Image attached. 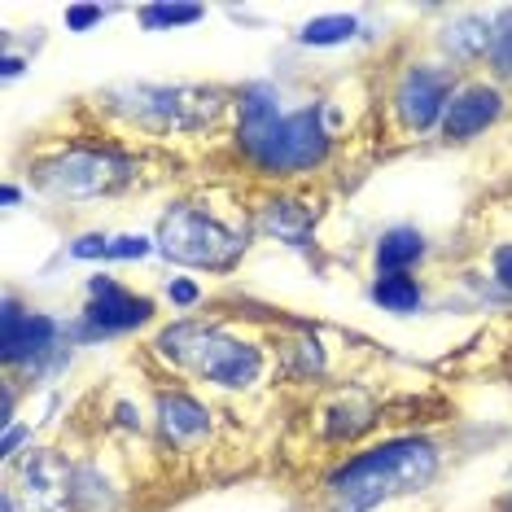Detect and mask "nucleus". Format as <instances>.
Here are the masks:
<instances>
[{"instance_id":"obj_12","label":"nucleus","mask_w":512,"mask_h":512,"mask_svg":"<svg viewBox=\"0 0 512 512\" xmlns=\"http://www.w3.org/2000/svg\"><path fill=\"white\" fill-rule=\"evenodd\" d=\"M158 429L171 447H189V442L211 434V407L193 399L189 390H162L158 394Z\"/></svg>"},{"instance_id":"obj_3","label":"nucleus","mask_w":512,"mask_h":512,"mask_svg":"<svg viewBox=\"0 0 512 512\" xmlns=\"http://www.w3.org/2000/svg\"><path fill=\"white\" fill-rule=\"evenodd\" d=\"M158 250L171 263L202 267V272H232L246 254V232L228 228L219 215L202 211V206L176 202L158 219Z\"/></svg>"},{"instance_id":"obj_7","label":"nucleus","mask_w":512,"mask_h":512,"mask_svg":"<svg viewBox=\"0 0 512 512\" xmlns=\"http://www.w3.org/2000/svg\"><path fill=\"white\" fill-rule=\"evenodd\" d=\"M22 512H75V464L53 447L31 451L18 464V486H9Z\"/></svg>"},{"instance_id":"obj_27","label":"nucleus","mask_w":512,"mask_h":512,"mask_svg":"<svg viewBox=\"0 0 512 512\" xmlns=\"http://www.w3.org/2000/svg\"><path fill=\"white\" fill-rule=\"evenodd\" d=\"M31 438V429H5V442H0V451H5V460L18 456V442Z\"/></svg>"},{"instance_id":"obj_24","label":"nucleus","mask_w":512,"mask_h":512,"mask_svg":"<svg viewBox=\"0 0 512 512\" xmlns=\"http://www.w3.org/2000/svg\"><path fill=\"white\" fill-rule=\"evenodd\" d=\"M101 18H106L101 5H71L66 9V31H88V27H97Z\"/></svg>"},{"instance_id":"obj_26","label":"nucleus","mask_w":512,"mask_h":512,"mask_svg":"<svg viewBox=\"0 0 512 512\" xmlns=\"http://www.w3.org/2000/svg\"><path fill=\"white\" fill-rule=\"evenodd\" d=\"M491 267H495V281L512 294V246H495L491 254Z\"/></svg>"},{"instance_id":"obj_11","label":"nucleus","mask_w":512,"mask_h":512,"mask_svg":"<svg viewBox=\"0 0 512 512\" xmlns=\"http://www.w3.org/2000/svg\"><path fill=\"white\" fill-rule=\"evenodd\" d=\"M285 119L281 110V97H276L272 84H246L237 92V145L241 154H254L267 136L276 132V123Z\"/></svg>"},{"instance_id":"obj_13","label":"nucleus","mask_w":512,"mask_h":512,"mask_svg":"<svg viewBox=\"0 0 512 512\" xmlns=\"http://www.w3.org/2000/svg\"><path fill=\"white\" fill-rule=\"evenodd\" d=\"M311 228H316V215L298 197H272L263 206V232H272L285 246H311Z\"/></svg>"},{"instance_id":"obj_20","label":"nucleus","mask_w":512,"mask_h":512,"mask_svg":"<svg viewBox=\"0 0 512 512\" xmlns=\"http://www.w3.org/2000/svg\"><path fill=\"white\" fill-rule=\"evenodd\" d=\"M486 66L495 79L512 84V5L499 9L491 18V49H486Z\"/></svg>"},{"instance_id":"obj_1","label":"nucleus","mask_w":512,"mask_h":512,"mask_svg":"<svg viewBox=\"0 0 512 512\" xmlns=\"http://www.w3.org/2000/svg\"><path fill=\"white\" fill-rule=\"evenodd\" d=\"M438 447L429 438H390L337 464L324 482L329 512H372L394 495H412L434 482Z\"/></svg>"},{"instance_id":"obj_5","label":"nucleus","mask_w":512,"mask_h":512,"mask_svg":"<svg viewBox=\"0 0 512 512\" xmlns=\"http://www.w3.org/2000/svg\"><path fill=\"white\" fill-rule=\"evenodd\" d=\"M136 176V162L114 154V149H66L62 158L44 162L36 171L40 189H49L53 197H101L123 189L127 180Z\"/></svg>"},{"instance_id":"obj_4","label":"nucleus","mask_w":512,"mask_h":512,"mask_svg":"<svg viewBox=\"0 0 512 512\" xmlns=\"http://www.w3.org/2000/svg\"><path fill=\"white\" fill-rule=\"evenodd\" d=\"M333 149V132L324 123V106H302L289 110L276 132L250 154V167L263 176H302V171L320 167Z\"/></svg>"},{"instance_id":"obj_18","label":"nucleus","mask_w":512,"mask_h":512,"mask_svg":"<svg viewBox=\"0 0 512 512\" xmlns=\"http://www.w3.org/2000/svg\"><path fill=\"white\" fill-rule=\"evenodd\" d=\"M75 512H119V495L97 464H75Z\"/></svg>"},{"instance_id":"obj_23","label":"nucleus","mask_w":512,"mask_h":512,"mask_svg":"<svg viewBox=\"0 0 512 512\" xmlns=\"http://www.w3.org/2000/svg\"><path fill=\"white\" fill-rule=\"evenodd\" d=\"M154 250V241H145V237H110V259H145V254Z\"/></svg>"},{"instance_id":"obj_8","label":"nucleus","mask_w":512,"mask_h":512,"mask_svg":"<svg viewBox=\"0 0 512 512\" xmlns=\"http://www.w3.org/2000/svg\"><path fill=\"white\" fill-rule=\"evenodd\" d=\"M149 320H154V298L119 285L114 276H92L88 281V307H84V316H79V333L84 337L132 333Z\"/></svg>"},{"instance_id":"obj_19","label":"nucleus","mask_w":512,"mask_h":512,"mask_svg":"<svg viewBox=\"0 0 512 512\" xmlns=\"http://www.w3.org/2000/svg\"><path fill=\"white\" fill-rule=\"evenodd\" d=\"M355 31H359V22L351 14H324V18H311L307 27H298V44L333 49V44H351Z\"/></svg>"},{"instance_id":"obj_9","label":"nucleus","mask_w":512,"mask_h":512,"mask_svg":"<svg viewBox=\"0 0 512 512\" xmlns=\"http://www.w3.org/2000/svg\"><path fill=\"white\" fill-rule=\"evenodd\" d=\"M66 329L44 311H27L18 307V298H5V311H0V355H5L9 368L18 364H36L44 355H57V337Z\"/></svg>"},{"instance_id":"obj_28","label":"nucleus","mask_w":512,"mask_h":512,"mask_svg":"<svg viewBox=\"0 0 512 512\" xmlns=\"http://www.w3.org/2000/svg\"><path fill=\"white\" fill-rule=\"evenodd\" d=\"M14 75H22V57L9 53V57H5V79H14Z\"/></svg>"},{"instance_id":"obj_21","label":"nucleus","mask_w":512,"mask_h":512,"mask_svg":"<svg viewBox=\"0 0 512 512\" xmlns=\"http://www.w3.org/2000/svg\"><path fill=\"white\" fill-rule=\"evenodd\" d=\"M136 18H141V27H149V31H167V27H189V22H202L206 9L202 5H145Z\"/></svg>"},{"instance_id":"obj_22","label":"nucleus","mask_w":512,"mask_h":512,"mask_svg":"<svg viewBox=\"0 0 512 512\" xmlns=\"http://www.w3.org/2000/svg\"><path fill=\"white\" fill-rule=\"evenodd\" d=\"M71 259H110V237L106 232H88L71 241Z\"/></svg>"},{"instance_id":"obj_10","label":"nucleus","mask_w":512,"mask_h":512,"mask_svg":"<svg viewBox=\"0 0 512 512\" xmlns=\"http://www.w3.org/2000/svg\"><path fill=\"white\" fill-rule=\"evenodd\" d=\"M499 114H504V92L495 84H464V88H456L447 114H442V141L447 145L473 141V136H482Z\"/></svg>"},{"instance_id":"obj_14","label":"nucleus","mask_w":512,"mask_h":512,"mask_svg":"<svg viewBox=\"0 0 512 512\" xmlns=\"http://www.w3.org/2000/svg\"><path fill=\"white\" fill-rule=\"evenodd\" d=\"M372 259H377V276H394V272H407V267H416L425 259V237L416 228H390L377 237V250H372Z\"/></svg>"},{"instance_id":"obj_17","label":"nucleus","mask_w":512,"mask_h":512,"mask_svg":"<svg viewBox=\"0 0 512 512\" xmlns=\"http://www.w3.org/2000/svg\"><path fill=\"white\" fill-rule=\"evenodd\" d=\"M372 416H377V403H372L368 394H346V399L329 412V421H324V438H333V442H351L359 429H368V425H372Z\"/></svg>"},{"instance_id":"obj_30","label":"nucleus","mask_w":512,"mask_h":512,"mask_svg":"<svg viewBox=\"0 0 512 512\" xmlns=\"http://www.w3.org/2000/svg\"><path fill=\"white\" fill-rule=\"evenodd\" d=\"M495 512H512V491H508L504 499H499V504H495Z\"/></svg>"},{"instance_id":"obj_2","label":"nucleus","mask_w":512,"mask_h":512,"mask_svg":"<svg viewBox=\"0 0 512 512\" xmlns=\"http://www.w3.org/2000/svg\"><path fill=\"white\" fill-rule=\"evenodd\" d=\"M154 351L171 359L184 372H197L202 381L224 390H250L263 377V351L246 337H232L219 324L202 320H180L158 333Z\"/></svg>"},{"instance_id":"obj_15","label":"nucleus","mask_w":512,"mask_h":512,"mask_svg":"<svg viewBox=\"0 0 512 512\" xmlns=\"http://www.w3.org/2000/svg\"><path fill=\"white\" fill-rule=\"evenodd\" d=\"M442 49L451 53V62H482L486 49H491V18H477V14H464L447 27L442 36Z\"/></svg>"},{"instance_id":"obj_29","label":"nucleus","mask_w":512,"mask_h":512,"mask_svg":"<svg viewBox=\"0 0 512 512\" xmlns=\"http://www.w3.org/2000/svg\"><path fill=\"white\" fill-rule=\"evenodd\" d=\"M0 197H5V206H14V202H18V197H22V193L14 189V184H5V193H0Z\"/></svg>"},{"instance_id":"obj_6","label":"nucleus","mask_w":512,"mask_h":512,"mask_svg":"<svg viewBox=\"0 0 512 512\" xmlns=\"http://www.w3.org/2000/svg\"><path fill=\"white\" fill-rule=\"evenodd\" d=\"M451 97H456V66H434V62H412L407 71L394 79L390 106L399 114V123L407 132H429L434 123H442Z\"/></svg>"},{"instance_id":"obj_16","label":"nucleus","mask_w":512,"mask_h":512,"mask_svg":"<svg viewBox=\"0 0 512 512\" xmlns=\"http://www.w3.org/2000/svg\"><path fill=\"white\" fill-rule=\"evenodd\" d=\"M368 298L377 302L381 311H394V316H412V311L425 307V289L416 276L407 272H394V276H377L368 289Z\"/></svg>"},{"instance_id":"obj_25","label":"nucleus","mask_w":512,"mask_h":512,"mask_svg":"<svg viewBox=\"0 0 512 512\" xmlns=\"http://www.w3.org/2000/svg\"><path fill=\"white\" fill-rule=\"evenodd\" d=\"M167 298H171V307H197V302H202V289L176 276V281H167Z\"/></svg>"}]
</instances>
